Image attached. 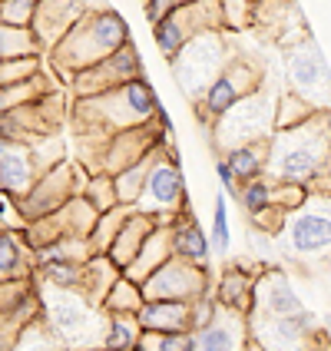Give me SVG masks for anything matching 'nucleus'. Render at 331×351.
Returning <instances> with one entry per match:
<instances>
[{
  "mask_svg": "<svg viewBox=\"0 0 331 351\" xmlns=\"http://www.w3.org/2000/svg\"><path fill=\"white\" fill-rule=\"evenodd\" d=\"M325 162H328L325 113H315L298 126L275 130L265 143V176H272V182H295L312 189L315 179H325Z\"/></svg>",
  "mask_w": 331,
  "mask_h": 351,
  "instance_id": "nucleus-1",
  "label": "nucleus"
},
{
  "mask_svg": "<svg viewBox=\"0 0 331 351\" xmlns=\"http://www.w3.org/2000/svg\"><path fill=\"white\" fill-rule=\"evenodd\" d=\"M133 43V34H130V23L119 17L117 10L103 7V10H93V14H83V17L63 34V43L53 50L60 66L66 70H86L99 63L103 57L117 53L123 47Z\"/></svg>",
  "mask_w": 331,
  "mask_h": 351,
  "instance_id": "nucleus-2",
  "label": "nucleus"
},
{
  "mask_svg": "<svg viewBox=\"0 0 331 351\" xmlns=\"http://www.w3.org/2000/svg\"><path fill=\"white\" fill-rule=\"evenodd\" d=\"M232 57L229 43L222 37V30L212 27V30H202L195 34L179 53H175L169 63H173V77L179 83V90L186 93L189 103L202 97V90L219 77V70L225 66V60Z\"/></svg>",
  "mask_w": 331,
  "mask_h": 351,
  "instance_id": "nucleus-3",
  "label": "nucleus"
},
{
  "mask_svg": "<svg viewBox=\"0 0 331 351\" xmlns=\"http://www.w3.org/2000/svg\"><path fill=\"white\" fill-rule=\"evenodd\" d=\"M275 133V97H269L262 86L242 97L225 117L212 123V143L215 149H229V146H242V143H258Z\"/></svg>",
  "mask_w": 331,
  "mask_h": 351,
  "instance_id": "nucleus-4",
  "label": "nucleus"
},
{
  "mask_svg": "<svg viewBox=\"0 0 331 351\" xmlns=\"http://www.w3.org/2000/svg\"><path fill=\"white\" fill-rule=\"evenodd\" d=\"M262 86V66L255 60L232 53L225 60V66L219 70V77L202 90V97L195 99V113L202 123L212 126L219 117H225L242 97H249Z\"/></svg>",
  "mask_w": 331,
  "mask_h": 351,
  "instance_id": "nucleus-5",
  "label": "nucleus"
},
{
  "mask_svg": "<svg viewBox=\"0 0 331 351\" xmlns=\"http://www.w3.org/2000/svg\"><path fill=\"white\" fill-rule=\"evenodd\" d=\"M186 206V176L182 162L173 156V146H162L156 159L149 162V173L143 182L136 209L139 213L159 215V219H173Z\"/></svg>",
  "mask_w": 331,
  "mask_h": 351,
  "instance_id": "nucleus-6",
  "label": "nucleus"
},
{
  "mask_svg": "<svg viewBox=\"0 0 331 351\" xmlns=\"http://www.w3.org/2000/svg\"><path fill=\"white\" fill-rule=\"evenodd\" d=\"M86 99H97L103 117L110 119L113 126H119V130L146 126L159 110V93L149 86V80L143 77V73H139V77H130L126 83H119L113 90H103V93L86 97Z\"/></svg>",
  "mask_w": 331,
  "mask_h": 351,
  "instance_id": "nucleus-7",
  "label": "nucleus"
},
{
  "mask_svg": "<svg viewBox=\"0 0 331 351\" xmlns=\"http://www.w3.org/2000/svg\"><path fill=\"white\" fill-rule=\"evenodd\" d=\"M212 27H219L215 0H189V3L175 7V10H169L162 20L153 23V40H156L159 53L166 60H173L195 34L212 30Z\"/></svg>",
  "mask_w": 331,
  "mask_h": 351,
  "instance_id": "nucleus-8",
  "label": "nucleus"
},
{
  "mask_svg": "<svg viewBox=\"0 0 331 351\" xmlns=\"http://www.w3.org/2000/svg\"><path fill=\"white\" fill-rule=\"evenodd\" d=\"M249 338L265 351H315V312L305 308L289 318L249 315Z\"/></svg>",
  "mask_w": 331,
  "mask_h": 351,
  "instance_id": "nucleus-9",
  "label": "nucleus"
},
{
  "mask_svg": "<svg viewBox=\"0 0 331 351\" xmlns=\"http://www.w3.org/2000/svg\"><path fill=\"white\" fill-rule=\"evenodd\" d=\"M143 302L146 298H175V302H195L209 295V269L189 265L182 258H166L156 272L139 282Z\"/></svg>",
  "mask_w": 331,
  "mask_h": 351,
  "instance_id": "nucleus-10",
  "label": "nucleus"
},
{
  "mask_svg": "<svg viewBox=\"0 0 331 351\" xmlns=\"http://www.w3.org/2000/svg\"><path fill=\"white\" fill-rule=\"evenodd\" d=\"M99 315L93 312V302H83L70 289H53L50 295V325L60 338L73 341V345H93V328H97Z\"/></svg>",
  "mask_w": 331,
  "mask_h": 351,
  "instance_id": "nucleus-11",
  "label": "nucleus"
},
{
  "mask_svg": "<svg viewBox=\"0 0 331 351\" xmlns=\"http://www.w3.org/2000/svg\"><path fill=\"white\" fill-rule=\"evenodd\" d=\"M139 73H143V60H139V50L130 43V47H123L117 53L103 57L93 66L79 70L73 83H77V90L83 97H97L103 90H113V86L126 83L130 77H139Z\"/></svg>",
  "mask_w": 331,
  "mask_h": 351,
  "instance_id": "nucleus-12",
  "label": "nucleus"
},
{
  "mask_svg": "<svg viewBox=\"0 0 331 351\" xmlns=\"http://www.w3.org/2000/svg\"><path fill=\"white\" fill-rule=\"evenodd\" d=\"M285 70H289V83H292V93L305 97L312 103L315 93L325 90V80H328V63L321 57V50L315 47L312 37H302L298 43H289V53H285Z\"/></svg>",
  "mask_w": 331,
  "mask_h": 351,
  "instance_id": "nucleus-13",
  "label": "nucleus"
},
{
  "mask_svg": "<svg viewBox=\"0 0 331 351\" xmlns=\"http://www.w3.org/2000/svg\"><path fill=\"white\" fill-rule=\"evenodd\" d=\"M305 312V302L298 289L292 285V278L282 272V269H272L265 275H255L252 285V312L249 315H272V318H289V315ZM245 315V318H249Z\"/></svg>",
  "mask_w": 331,
  "mask_h": 351,
  "instance_id": "nucleus-14",
  "label": "nucleus"
},
{
  "mask_svg": "<svg viewBox=\"0 0 331 351\" xmlns=\"http://www.w3.org/2000/svg\"><path fill=\"white\" fill-rule=\"evenodd\" d=\"M289 229V245L302 258H315V255H325L328 252V242H331V219L325 206H302V213L285 219Z\"/></svg>",
  "mask_w": 331,
  "mask_h": 351,
  "instance_id": "nucleus-15",
  "label": "nucleus"
},
{
  "mask_svg": "<svg viewBox=\"0 0 331 351\" xmlns=\"http://www.w3.org/2000/svg\"><path fill=\"white\" fill-rule=\"evenodd\" d=\"M169 249L173 258H182L189 265H202L209 269V258H212V245H209V235L206 229L195 222V215L189 213V206H182L179 213L169 219Z\"/></svg>",
  "mask_w": 331,
  "mask_h": 351,
  "instance_id": "nucleus-16",
  "label": "nucleus"
},
{
  "mask_svg": "<svg viewBox=\"0 0 331 351\" xmlns=\"http://www.w3.org/2000/svg\"><path fill=\"white\" fill-rule=\"evenodd\" d=\"M156 226H169V219H159V215H149V213H139V209H130L126 219H123V226L117 229L113 235V242H110V249H106V258L117 265L119 272L136 258V252L143 249V242H146V235L153 232Z\"/></svg>",
  "mask_w": 331,
  "mask_h": 351,
  "instance_id": "nucleus-17",
  "label": "nucleus"
},
{
  "mask_svg": "<svg viewBox=\"0 0 331 351\" xmlns=\"http://www.w3.org/2000/svg\"><path fill=\"white\" fill-rule=\"evenodd\" d=\"M249 341V322L245 315L219 308L209 325L195 332V351H242Z\"/></svg>",
  "mask_w": 331,
  "mask_h": 351,
  "instance_id": "nucleus-18",
  "label": "nucleus"
},
{
  "mask_svg": "<svg viewBox=\"0 0 331 351\" xmlns=\"http://www.w3.org/2000/svg\"><path fill=\"white\" fill-rule=\"evenodd\" d=\"M189 305L193 302H175V298H146L133 315L143 335H162V332H186L189 328ZM193 332V328H189Z\"/></svg>",
  "mask_w": 331,
  "mask_h": 351,
  "instance_id": "nucleus-19",
  "label": "nucleus"
},
{
  "mask_svg": "<svg viewBox=\"0 0 331 351\" xmlns=\"http://www.w3.org/2000/svg\"><path fill=\"white\" fill-rule=\"evenodd\" d=\"M252 285H255V275H249L242 265H225L219 278H215V289L212 302L225 312L235 315H249L252 312Z\"/></svg>",
  "mask_w": 331,
  "mask_h": 351,
  "instance_id": "nucleus-20",
  "label": "nucleus"
},
{
  "mask_svg": "<svg viewBox=\"0 0 331 351\" xmlns=\"http://www.w3.org/2000/svg\"><path fill=\"white\" fill-rule=\"evenodd\" d=\"M265 143H269V139L242 143V146H229V149H222V153H219V159L229 166L235 186H242V182H249V179L265 176Z\"/></svg>",
  "mask_w": 331,
  "mask_h": 351,
  "instance_id": "nucleus-21",
  "label": "nucleus"
},
{
  "mask_svg": "<svg viewBox=\"0 0 331 351\" xmlns=\"http://www.w3.org/2000/svg\"><path fill=\"white\" fill-rule=\"evenodd\" d=\"M166 258H173V249H169V229H166V226H156L153 232L146 235V242H143V249L136 252V258L123 269V275L133 278V282H143L149 272H156Z\"/></svg>",
  "mask_w": 331,
  "mask_h": 351,
  "instance_id": "nucleus-22",
  "label": "nucleus"
},
{
  "mask_svg": "<svg viewBox=\"0 0 331 351\" xmlns=\"http://www.w3.org/2000/svg\"><path fill=\"white\" fill-rule=\"evenodd\" d=\"M162 146H153L149 153H143L136 162L123 166L119 173H113V189H117V202L123 209H136L139 193H143V182H146V173H149V162L156 159V153Z\"/></svg>",
  "mask_w": 331,
  "mask_h": 351,
  "instance_id": "nucleus-23",
  "label": "nucleus"
},
{
  "mask_svg": "<svg viewBox=\"0 0 331 351\" xmlns=\"http://www.w3.org/2000/svg\"><path fill=\"white\" fill-rule=\"evenodd\" d=\"M34 186V159L27 149L10 146L3 156H0V189L10 195L27 193Z\"/></svg>",
  "mask_w": 331,
  "mask_h": 351,
  "instance_id": "nucleus-24",
  "label": "nucleus"
},
{
  "mask_svg": "<svg viewBox=\"0 0 331 351\" xmlns=\"http://www.w3.org/2000/svg\"><path fill=\"white\" fill-rule=\"evenodd\" d=\"M103 312L106 315H136L139 305H143V292H139V282H133V278H126V275L119 272L117 282L106 289V295H103Z\"/></svg>",
  "mask_w": 331,
  "mask_h": 351,
  "instance_id": "nucleus-25",
  "label": "nucleus"
},
{
  "mask_svg": "<svg viewBox=\"0 0 331 351\" xmlns=\"http://www.w3.org/2000/svg\"><path fill=\"white\" fill-rule=\"evenodd\" d=\"M143 328L136 325L133 315H110L106 335H103V348L106 351H139Z\"/></svg>",
  "mask_w": 331,
  "mask_h": 351,
  "instance_id": "nucleus-26",
  "label": "nucleus"
},
{
  "mask_svg": "<svg viewBox=\"0 0 331 351\" xmlns=\"http://www.w3.org/2000/svg\"><path fill=\"white\" fill-rule=\"evenodd\" d=\"M40 43L34 37L30 27H10L0 23V63L3 60H23V57H37Z\"/></svg>",
  "mask_w": 331,
  "mask_h": 351,
  "instance_id": "nucleus-27",
  "label": "nucleus"
},
{
  "mask_svg": "<svg viewBox=\"0 0 331 351\" xmlns=\"http://www.w3.org/2000/svg\"><path fill=\"white\" fill-rule=\"evenodd\" d=\"M229 195L219 193L212 202V229H209V245H212V255H229L232 249V226H229V202H225Z\"/></svg>",
  "mask_w": 331,
  "mask_h": 351,
  "instance_id": "nucleus-28",
  "label": "nucleus"
},
{
  "mask_svg": "<svg viewBox=\"0 0 331 351\" xmlns=\"http://www.w3.org/2000/svg\"><path fill=\"white\" fill-rule=\"evenodd\" d=\"M40 272L53 289H79L83 262H77V258H50V262H40Z\"/></svg>",
  "mask_w": 331,
  "mask_h": 351,
  "instance_id": "nucleus-29",
  "label": "nucleus"
},
{
  "mask_svg": "<svg viewBox=\"0 0 331 351\" xmlns=\"http://www.w3.org/2000/svg\"><path fill=\"white\" fill-rule=\"evenodd\" d=\"M235 199H238V206H242V209H245L249 215L265 213V209L272 206V179L258 176V179L242 182V186L235 189Z\"/></svg>",
  "mask_w": 331,
  "mask_h": 351,
  "instance_id": "nucleus-30",
  "label": "nucleus"
},
{
  "mask_svg": "<svg viewBox=\"0 0 331 351\" xmlns=\"http://www.w3.org/2000/svg\"><path fill=\"white\" fill-rule=\"evenodd\" d=\"M83 202H86L97 215L117 209L119 202H117V189H113V176H93V179H90V186H86Z\"/></svg>",
  "mask_w": 331,
  "mask_h": 351,
  "instance_id": "nucleus-31",
  "label": "nucleus"
},
{
  "mask_svg": "<svg viewBox=\"0 0 331 351\" xmlns=\"http://www.w3.org/2000/svg\"><path fill=\"white\" fill-rule=\"evenodd\" d=\"M139 351H195V332H162V335H143Z\"/></svg>",
  "mask_w": 331,
  "mask_h": 351,
  "instance_id": "nucleus-32",
  "label": "nucleus"
},
{
  "mask_svg": "<svg viewBox=\"0 0 331 351\" xmlns=\"http://www.w3.org/2000/svg\"><path fill=\"white\" fill-rule=\"evenodd\" d=\"M215 10H219V27H232L242 30L252 23V0H215Z\"/></svg>",
  "mask_w": 331,
  "mask_h": 351,
  "instance_id": "nucleus-33",
  "label": "nucleus"
},
{
  "mask_svg": "<svg viewBox=\"0 0 331 351\" xmlns=\"http://www.w3.org/2000/svg\"><path fill=\"white\" fill-rule=\"evenodd\" d=\"M40 0H0V23L10 27H30L37 17Z\"/></svg>",
  "mask_w": 331,
  "mask_h": 351,
  "instance_id": "nucleus-34",
  "label": "nucleus"
},
{
  "mask_svg": "<svg viewBox=\"0 0 331 351\" xmlns=\"http://www.w3.org/2000/svg\"><path fill=\"white\" fill-rule=\"evenodd\" d=\"M23 269V249L10 232H0V275H14Z\"/></svg>",
  "mask_w": 331,
  "mask_h": 351,
  "instance_id": "nucleus-35",
  "label": "nucleus"
},
{
  "mask_svg": "<svg viewBox=\"0 0 331 351\" xmlns=\"http://www.w3.org/2000/svg\"><path fill=\"white\" fill-rule=\"evenodd\" d=\"M182 3H189V0H146V20H149V27H153L156 20L166 17L169 10L182 7Z\"/></svg>",
  "mask_w": 331,
  "mask_h": 351,
  "instance_id": "nucleus-36",
  "label": "nucleus"
},
{
  "mask_svg": "<svg viewBox=\"0 0 331 351\" xmlns=\"http://www.w3.org/2000/svg\"><path fill=\"white\" fill-rule=\"evenodd\" d=\"M215 176H219V186H222V193L225 195H235V179H232V173H229V166L222 162V159H215Z\"/></svg>",
  "mask_w": 331,
  "mask_h": 351,
  "instance_id": "nucleus-37",
  "label": "nucleus"
},
{
  "mask_svg": "<svg viewBox=\"0 0 331 351\" xmlns=\"http://www.w3.org/2000/svg\"><path fill=\"white\" fill-rule=\"evenodd\" d=\"M0 351H10V335L0 332Z\"/></svg>",
  "mask_w": 331,
  "mask_h": 351,
  "instance_id": "nucleus-38",
  "label": "nucleus"
},
{
  "mask_svg": "<svg viewBox=\"0 0 331 351\" xmlns=\"http://www.w3.org/2000/svg\"><path fill=\"white\" fill-rule=\"evenodd\" d=\"M242 351H265V348H262V345H255L252 338H249V341H245V348H242Z\"/></svg>",
  "mask_w": 331,
  "mask_h": 351,
  "instance_id": "nucleus-39",
  "label": "nucleus"
},
{
  "mask_svg": "<svg viewBox=\"0 0 331 351\" xmlns=\"http://www.w3.org/2000/svg\"><path fill=\"white\" fill-rule=\"evenodd\" d=\"M252 3H262V0H252Z\"/></svg>",
  "mask_w": 331,
  "mask_h": 351,
  "instance_id": "nucleus-40",
  "label": "nucleus"
},
{
  "mask_svg": "<svg viewBox=\"0 0 331 351\" xmlns=\"http://www.w3.org/2000/svg\"><path fill=\"white\" fill-rule=\"evenodd\" d=\"M103 351H106V348H103Z\"/></svg>",
  "mask_w": 331,
  "mask_h": 351,
  "instance_id": "nucleus-41",
  "label": "nucleus"
}]
</instances>
